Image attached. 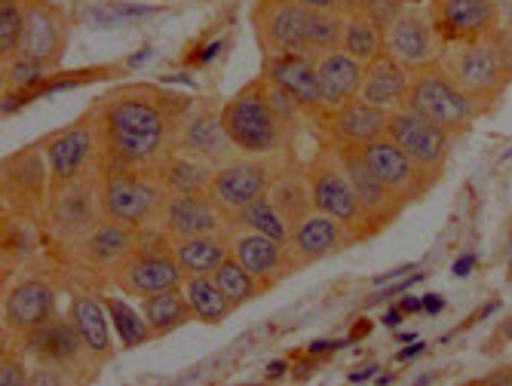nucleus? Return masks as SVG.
Here are the masks:
<instances>
[{
    "label": "nucleus",
    "mask_w": 512,
    "mask_h": 386,
    "mask_svg": "<svg viewBox=\"0 0 512 386\" xmlns=\"http://www.w3.org/2000/svg\"><path fill=\"white\" fill-rule=\"evenodd\" d=\"M503 334H506V341H512V319H509V322L503 325Z\"/></svg>",
    "instance_id": "13d9d810"
},
{
    "label": "nucleus",
    "mask_w": 512,
    "mask_h": 386,
    "mask_svg": "<svg viewBox=\"0 0 512 386\" xmlns=\"http://www.w3.org/2000/svg\"><path fill=\"white\" fill-rule=\"evenodd\" d=\"M283 371H286V365H283V362H273L267 374H270V377H279V374H283Z\"/></svg>",
    "instance_id": "4d7b16f0"
},
{
    "label": "nucleus",
    "mask_w": 512,
    "mask_h": 386,
    "mask_svg": "<svg viewBox=\"0 0 512 386\" xmlns=\"http://www.w3.org/2000/svg\"><path fill=\"white\" fill-rule=\"evenodd\" d=\"M344 224L322 215V212H310L304 221H298L292 227V239H289V249L292 255L301 261V264H310V261H322L335 255L341 246H344Z\"/></svg>",
    "instance_id": "aec40b11"
},
{
    "label": "nucleus",
    "mask_w": 512,
    "mask_h": 386,
    "mask_svg": "<svg viewBox=\"0 0 512 386\" xmlns=\"http://www.w3.org/2000/svg\"><path fill=\"white\" fill-rule=\"evenodd\" d=\"M184 298H188V307L194 313V319L206 322V325H218L227 319V313L234 310L230 301L224 298V292L218 288L215 276H188L184 279Z\"/></svg>",
    "instance_id": "c85d7f7f"
},
{
    "label": "nucleus",
    "mask_w": 512,
    "mask_h": 386,
    "mask_svg": "<svg viewBox=\"0 0 512 386\" xmlns=\"http://www.w3.org/2000/svg\"><path fill=\"white\" fill-rule=\"evenodd\" d=\"M341 50L362 65L375 62L384 53V31L371 22V16L365 10H347L344 13Z\"/></svg>",
    "instance_id": "bb28decb"
},
{
    "label": "nucleus",
    "mask_w": 512,
    "mask_h": 386,
    "mask_svg": "<svg viewBox=\"0 0 512 386\" xmlns=\"http://www.w3.org/2000/svg\"><path fill=\"white\" fill-rule=\"evenodd\" d=\"M417 353H424V344H414V347L402 350V353H399V359L405 362V359H411V356H417Z\"/></svg>",
    "instance_id": "864d4df0"
},
{
    "label": "nucleus",
    "mask_w": 512,
    "mask_h": 386,
    "mask_svg": "<svg viewBox=\"0 0 512 386\" xmlns=\"http://www.w3.org/2000/svg\"><path fill=\"white\" fill-rule=\"evenodd\" d=\"M341 34H344V13H310L307 46L313 56L341 50Z\"/></svg>",
    "instance_id": "c9c22d12"
},
{
    "label": "nucleus",
    "mask_w": 512,
    "mask_h": 386,
    "mask_svg": "<svg viewBox=\"0 0 512 386\" xmlns=\"http://www.w3.org/2000/svg\"><path fill=\"white\" fill-rule=\"evenodd\" d=\"M184 279V270L175 258V249L163 246V236L157 233L154 246L135 243L129 252V261L120 267V285L135 298H154L163 292H172Z\"/></svg>",
    "instance_id": "423d86ee"
},
{
    "label": "nucleus",
    "mask_w": 512,
    "mask_h": 386,
    "mask_svg": "<svg viewBox=\"0 0 512 386\" xmlns=\"http://www.w3.org/2000/svg\"><path fill=\"white\" fill-rule=\"evenodd\" d=\"M135 246V239H132V230L117 224V221H108V224H99L96 230H92L86 236V255L92 261H99V264H111V261H120L126 252H132Z\"/></svg>",
    "instance_id": "72a5a7b5"
},
{
    "label": "nucleus",
    "mask_w": 512,
    "mask_h": 386,
    "mask_svg": "<svg viewBox=\"0 0 512 386\" xmlns=\"http://www.w3.org/2000/svg\"><path fill=\"white\" fill-rule=\"evenodd\" d=\"M402 108L421 114L424 120L445 129L448 135L470 129L482 114V108L448 77V71L439 62L411 71V86Z\"/></svg>",
    "instance_id": "7ed1b4c3"
},
{
    "label": "nucleus",
    "mask_w": 512,
    "mask_h": 386,
    "mask_svg": "<svg viewBox=\"0 0 512 386\" xmlns=\"http://www.w3.org/2000/svg\"><path fill=\"white\" fill-rule=\"evenodd\" d=\"M344 7H347V10H365V7H368V0H344Z\"/></svg>",
    "instance_id": "6e6d98bb"
},
{
    "label": "nucleus",
    "mask_w": 512,
    "mask_h": 386,
    "mask_svg": "<svg viewBox=\"0 0 512 386\" xmlns=\"http://www.w3.org/2000/svg\"><path fill=\"white\" fill-rule=\"evenodd\" d=\"M56 313V295L53 288L40 282V279H28L22 285H16L10 298H7V322L16 331H37L46 322H53Z\"/></svg>",
    "instance_id": "4be33fe9"
},
{
    "label": "nucleus",
    "mask_w": 512,
    "mask_h": 386,
    "mask_svg": "<svg viewBox=\"0 0 512 386\" xmlns=\"http://www.w3.org/2000/svg\"><path fill=\"white\" fill-rule=\"evenodd\" d=\"M89 151H92L89 126H71L62 135H56L50 141V148H46V163H50L53 181L56 184H71L80 175L83 163L89 160Z\"/></svg>",
    "instance_id": "5701e85b"
},
{
    "label": "nucleus",
    "mask_w": 512,
    "mask_h": 386,
    "mask_svg": "<svg viewBox=\"0 0 512 386\" xmlns=\"http://www.w3.org/2000/svg\"><path fill=\"white\" fill-rule=\"evenodd\" d=\"M427 13L442 46L482 40L503 28L497 0H430Z\"/></svg>",
    "instance_id": "0eeeda50"
},
{
    "label": "nucleus",
    "mask_w": 512,
    "mask_h": 386,
    "mask_svg": "<svg viewBox=\"0 0 512 386\" xmlns=\"http://www.w3.org/2000/svg\"><path fill=\"white\" fill-rule=\"evenodd\" d=\"M252 19H255L258 40L264 46V56L267 53H310V46H307L310 10H304L298 0H258Z\"/></svg>",
    "instance_id": "9d476101"
},
{
    "label": "nucleus",
    "mask_w": 512,
    "mask_h": 386,
    "mask_svg": "<svg viewBox=\"0 0 512 386\" xmlns=\"http://www.w3.org/2000/svg\"><path fill=\"white\" fill-rule=\"evenodd\" d=\"M375 371H378V365H375V362H368V368H362V371H353V374H350V380H353V383H359V380H368V377L375 374Z\"/></svg>",
    "instance_id": "3c124183"
},
{
    "label": "nucleus",
    "mask_w": 512,
    "mask_h": 386,
    "mask_svg": "<svg viewBox=\"0 0 512 386\" xmlns=\"http://www.w3.org/2000/svg\"><path fill=\"white\" fill-rule=\"evenodd\" d=\"M25 25V4L22 0H0V56H16Z\"/></svg>",
    "instance_id": "e433bc0d"
},
{
    "label": "nucleus",
    "mask_w": 512,
    "mask_h": 386,
    "mask_svg": "<svg viewBox=\"0 0 512 386\" xmlns=\"http://www.w3.org/2000/svg\"><path fill=\"white\" fill-rule=\"evenodd\" d=\"M402 4H421V0H402Z\"/></svg>",
    "instance_id": "bf43d9fd"
},
{
    "label": "nucleus",
    "mask_w": 512,
    "mask_h": 386,
    "mask_svg": "<svg viewBox=\"0 0 512 386\" xmlns=\"http://www.w3.org/2000/svg\"><path fill=\"white\" fill-rule=\"evenodd\" d=\"M166 187L160 178H148L135 169H111L102 190L105 215L129 230L145 227L154 215L166 209Z\"/></svg>",
    "instance_id": "39448f33"
},
{
    "label": "nucleus",
    "mask_w": 512,
    "mask_h": 386,
    "mask_svg": "<svg viewBox=\"0 0 512 386\" xmlns=\"http://www.w3.org/2000/svg\"><path fill=\"white\" fill-rule=\"evenodd\" d=\"M175 258L184 270V276H215V270L230 258L227 243L215 236H194L175 243Z\"/></svg>",
    "instance_id": "cd10ccee"
},
{
    "label": "nucleus",
    "mask_w": 512,
    "mask_h": 386,
    "mask_svg": "<svg viewBox=\"0 0 512 386\" xmlns=\"http://www.w3.org/2000/svg\"><path fill=\"white\" fill-rule=\"evenodd\" d=\"M31 386H65V377H62V371H56L53 365H40V368L31 374Z\"/></svg>",
    "instance_id": "49530a36"
},
{
    "label": "nucleus",
    "mask_w": 512,
    "mask_h": 386,
    "mask_svg": "<svg viewBox=\"0 0 512 386\" xmlns=\"http://www.w3.org/2000/svg\"><path fill=\"white\" fill-rule=\"evenodd\" d=\"M408 86H411V68H405L393 56L381 53L375 62L365 65V80H362L359 99H365L375 108H384V111H396L405 105Z\"/></svg>",
    "instance_id": "6ab92c4d"
},
{
    "label": "nucleus",
    "mask_w": 512,
    "mask_h": 386,
    "mask_svg": "<svg viewBox=\"0 0 512 386\" xmlns=\"http://www.w3.org/2000/svg\"><path fill=\"white\" fill-rule=\"evenodd\" d=\"M436 62L485 111L512 80V34L500 28L482 40L448 43Z\"/></svg>",
    "instance_id": "f03ea898"
},
{
    "label": "nucleus",
    "mask_w": 512,
    "mask_h": 386,
    "mask_svg": "<svg viewBox=\"0 0 512 386\" xmlns=\"http://www.w3.org/2000/svg\"><path fill=\"white\" fill-rule=\"evenodd\" d=\"M509 261H512V239H509Z\"/></svg>",
    "instance_id": "052dcab7"
},
{
    "label": "nucleus",
    "mask_w": 512,
    "mask_h": 386,
    "mask_svg": "<svg viewBox=\"0 0 512 386\" xmlns=\"http://www.w3.org/2000/svg\"><path fill=\"white\" fill-rule=\"evenodd\" d=\"M338 163L356 193V200L362 206V212L368 218H381L390 221V215L399 209V203L393 200V193L381 184V178L375 175V169L368 166L362 148H353V144H341L338 148Z\"/></svg>",
    "instance_id": "f3484780"
},
{
    "label": "nucleus",
    "mask_w": 512,
    "mask_h": 386,
    "mask_svg": "<svg viewBox=\"0 0 512 386\" xmlns=\"http://www.w3.org/2000/svg\"><path fill=\"white\" fill-rule=\"evenodd\" d=\"M209 163L188 154V157H172L163 169H160V184L166 187V193H209L212 184Z\"/></svg>",
    "instance_id": "c756f323"
},
{
    "label": "nucleus",
    "mask_w": 512,
    "mask_h": 386,
    "mask_svg": "<svg viewBox=\"0 0 512 386\" xmlns=\"http://www.w3.org/2000/svg\"><path fill=\"white\" fill-rule=\"evenodd\" d=\"M402 319H405V313L396 307V310H390V313H387V319H384V322H387V325H396V322H402Z\"/></svg>",
    "instance_id": "5fc2aeb1"
},
{
    "label": "nucleus",
    "mask_w": 512,
    "mask_h": 386,
    "mask_svg": "<svg viewBox=\"0 0 512 386\" xmlns=\"http://www.w3.org/2000/svg\"><path fill=\"white\" fill-rule=\"evenodd\" d=\"M405 7H408V4H402V0H368L365 13L371 16V22H375L381 31H387Z\"/></svg>",
    "instance_id": "c03bdc74"
},
{
    "label": "nucleus",
    "mask_w": 512,
    "mask_h": 386,
    "mask_svg": "<svg viewBox=\"0 0 512 386\" xmlns=\"http://www.w3.org/2000/svg\"><path fill=\"white\" fill-rule=\"evenodd\" d=\"M111 169H135L160 157L166 144V114L145 95H120L102 114Z\"/></svg>",
    "instance_id": "f257e3e1"
},
{
    "label": "nucleus",
    "mask_w": 512,
    "mask_h": 386,
    "mask_svg": "<svg viewBox=\"0 0 512 386\" xmlns=\"http://www.w3.org/2000/svg\"><path fill=\"white\" fill-rule=\"evenodd\" d=\"M191 316L194 313L188 307V298H184V292H178V288L145 298V322L154 334H169V331L181 328Z\"/></svg>",
    "instance_id": "2f4dec72"
},
{
    "label": "nucleus",
    "mask_w": 512,
    "mask_h": 386,
    "mask_svg": "<svg viewBox=\"0 0 512 386\" xmlns=\"http://www.w3.org/2000/svg\"><path fill=\"white\" fill-rule=\"evenodd\" d=\"M142 16H154V7H126V4H117V7H99L92 10L89 19H102L99 25H120V22H135Z\"/></svg>",
    "instance_id": "79ce46f5"
},
{
    "label": "nucleus",
    "mask_w": 512,
    "mask_h": 386,
    "mask_svg": "<svg viewBox=\"0 0 512 386\" xmlns=\"http://www.w3.org/2000/svg\"><path fill=\"white\" fill-rule=\"evenodd\" d=\"M307 193H310L313 212L329 215V218L341 221L344 227H362L368 218L356 200V193H353L341 163L319 160L307 175Z\"/></svg>",
    "instance_id": "f8f14e48"
},
{
    "label": "nucleus",
    "mask_w": 512,
    "mask_h": 386,
    "mask_svg": "<svg viewBox=\"0 0 512 386\" xmlns=\"http://www.w3.org/2000/svg\"><path fill=\"white\" fill-rule=\"evenodd\" d=\"M50 74V68L34 62V59H25V56H13L10 59V68H7V80L13 89L19 92H31L43 83V77Z\"/></svg>",
    "instance_id": "ea45409f"
},
{
    "label": "nucleus",
    "mask_w": 512,
    "mask_h": 386,
    "mask_svg": "<svg viewBox=\"0 0 512 386\" xmlns=\"http://www.w3.org/2000/svg\"><path fill=\"white\" fill-rule=\"evenodd\" d=\"M215 282L224 292V298L230 301V307H243L246 301H252L258 295L261 282L237 261V258H227L218 270H215Z\"/></svg>",
    "instance_id": "f704fd0d"
},
{
    "label": "nucleus",
    "mask_w": 512,
    "mask_h": 386,
    "mask_svg": "<svg viewBox=\"0 0 512 386\" xmlns=\"http://www.w3.org/2000/svg\"><path fill=\"white\" fill-rule=\"evenodd\" d=\"M298 4L310 13H347L344 0H298Z\"/></svg>",
    "instance_id": "de8ad7c7"
},
{
    "label": "nucleus",
    "mask_w": 512,
    "mask_h": 386,
    "mask_svg": "<svg viewBox=\"0 0 512 386\" xmlns=\"http://www.w3.org/2000/svg\"><path fill=\"white\" fill-rule=\"evenodd\" d=\"M316 80H319V92H322V105L335 111L362 92L365 65L356 62L353 56H347L344 50L322 53V56H316Z\"/></svg>",
    "instance_id": "a211bd4d"
},
{
    "label": "nucleus",
    "mask_w": 512,
    "mask_h": 386,
    "mask_svg": "<svg viewBox=\"0 0 512 386\" xmlns=\"http://www.w3.org/2000/svg\"><path fill=\"white\" fill-rule=\"evenodd\" d=\"M65 43H68V28L62 13L53 4H46V0H25V25H22L16 56L53 68L65 53Z\"/></svg>",
    "instance_id": "ddd939ff"
},
{
    "label": "nucleus",
    "mask_w": 512,
    "mask_h": 386,
    "mask_svg": "<svg viewBox=\"0 0 512 386\" xmlns=\"http://www.w3.org/2000/svg\"><path fill=\"white\" fill-rule=\"evenodd\" d=\"M237 221L246 227V230H252V233H261V236H270V239H276V243H283V246H289V239H292V224L286 221V215L276 209V203L267 197L261 200H255L252 206H246L240 215H237Z\"/></svg>",
    "instance_id": "473e14b6"
},
{
    "label": "nucleus",
    "mask_w": 512,
    "mask_h": 386,
    "mask_svg": "<svg viewBox=\"0 0 512 386\" xmlns=\"http://www.w3.org/2000/svg\"><path fill=\"white\" fill-rule=\"evenodd\" d=\"M230 252H234V258L258 282H270L276 276V270L283 267V261H286V246L283 243H276V239L261 236V233H252V230L237 236L234 246H230Z\"/></svg>",
    "instance_id": "393cba45"
},
{
    "label": "nucleus",
    "mask_w": 512,
    "mask_h": 386,
    "mask_svg": "<svg viewBox=\"0 0 512 386\" xmlns=\"http://www.w3.org/2000/svg\"><path fill=\"white\" fill-rule=\"evenodd\" d=\"M184 151L206 160V163H224V157L234 148V141L227 138L221 114H200L191 120V126L184 129Z\"/></svg>",
    "instance_id": "a878e982"
},
{
    "label": "nucleus",
    "mask_w": 512,
    "mask_h": 386,
    "mask_svg": "<svg viewBox=\"0 0 512 386\" xmlns=\"http://www.w3.org/2000/svg\"><path fill=\"white\" fill-rule=\"evenodd\" d=\"M273 203H276V209L286 215V221L295 227L298 221H304L310 212H307V200H304V187L298 184V181H283V184H276V190H273V197H270Z\"/></svg>",
    "instance_id": "58836bf2"
},
{
    "label": "nucleus",
    "mask_w": 512,
    "mask_h": 386,
    "mask_svg": "<svg viewBox=\"0 0 512 386\" xmlns=\"http://www.w3.org/2000/svg\"><path fill=\"white\" fill-rule=\"evenodd\" d=\"M108 307H102L96 298H77L71 307V322L80 331L86 350L108 353L111 350V328H108Z\"/></svg>",
    "instance_id": "7c9ffc66"
},
{
    "label": "nucleus",
    "mask_w": 512,
    "mask_h": 386,
    "mask_svg": "<svg viewBox=\"0 0 512 386\" xmlns=\"http://www.w3.org/2000/svg\"><path fill=\"white\" fill-rule=\"evenodd\" d=\"M387 123H390V111L368 105L359 95L332 111V129L338 141L353 144V148H365V144H371L375 138H384Z\"/></svg>",
    "instance_id": "412c9836"
},
{
    "label": "nucleus",
    "mask_w": 512,
    "mask_h": 386,
    "mask_svg": "<svg viewBox=\"0 0 512 386\" xmlns=\"http://www.w3.org/2000/svg\"><path fill=\"white\" fill-rule=\"evenodd\" d=\"M384 53L411 71L436 62L442 53V40L430 22V13L417 4H408L396 16V22L384 31Z\"/></svg>",
    "instance_id": "1a4fd4ad"
},
{
    "label": "nucleus",
    "mask_w": 512,
    "mask_h": 386,
    "mask_svg": "<svg viewBox=\"0 0 512 386\" xmlns=\"http://www.w3.org/2000/svg\"><path fill=\"white\" fill-rule=\"evenodd\" d=\"M105 307H108V313H111V319H114V325L120 331V341L126 347H138V344L148 341V334H151L148 322H142V316H135V310L129 304H123L117 298H108Z\"/></svg>",
    "instance_id": "4c0bfd02"
},
{
    "label": "nucleus",
    "mask_w": 512,
    "mask_h": 386,
    "mask_svg": "<svg viewBox=\"0 0 512 386\" xmlns=\"http://www.w3.org/2000/svg\"><path fill=\"white\" fill-rule=\"evenodd\" d=\"M264 80L283 86L304 111H319L322 92L316 80V56L310 53H267L264 56Z\"/></svg>",
    "instance_id": "2eb2a0df"
},
{
    "label": "nucleus",
    "mask_w": 512,
    "mask_h": 386,
    "mask_svg": "<svg viewBox=\"0 0 512 386\" xmlns=\"http://www.w3.org/2000/svg\"><path fill=\"white\" fill-rule=\"evenodd\" d=\"M512 383V374H500V377H491V380H476V383H467V386H509Z\"/></svg>",
    "instance_id": "09e8293b"
},
{
    "label": "nucleus",
    "mask_w": 512,
    "mask_h": 386,
    "mask_svg": "<svg viewBox=\"0 0 512 386\" xmlns=\"http://www.w3.org/2000/svg\"><path fill=\"white\" fill-rule=\"evenodd\" d=\"M221 123L227 138L234 141V148L252 157L276 151L279 141H283V126H279V120L267 105L264 80H255L252 86L240 89L221 108Z\"/></svg>",
    "instance_id": "20e7f679"
},
{
    "label": "nucleus",
    "mask_w": 512,
    "mask_h": 386,
    "mask_svg": "<svg viewBox=\"0 0 512 386\" xmlns=\"http://www.w3.org/2000/svg\"><path fill=\"white\" fill-rule=\"evenodd\" d=\"M270 184V172L258 160H237V163H221L212 175L209 197L218 203L221 212L240 215L246 206L261 200Z\"/></svg>",
    "instance_id": "4468645a"
},
{
    "label": "nucleus",
    "mask_w": 512,
    "mask_h": 386,
    "mask_svg": "<svg viewBox=\"0 0 512 386\" xmlns=\"http://www.w3.org/2000/svg\"><path fill=\"white\" fill-rule=\"evenodd\" d=\"M442 310V298H424V313H439Z\"/></svg>",
    "instance_id": "603ef678"
},
{
    "label": "nucleus",
    "mask_w": 512,
    "mask_h": 386,
    "mask_svg": "<svg viewBox=\"0 0 512 386\" xmlns=\"http://www.w3.org/2000/svg\"><path fill=\"white\" fill-rule=\"evenodd\" d=\"M264 80V77H261ZM264 95H267V105H270V111H273V117L279 120V126L283 129H289L298 117H301V105L295 102V95H289L283 86H276V83H270V80H264Z\"/></svg>",
    "instance_id": "a19ab883"
},
{
    "label": "nucleus",
    "mask_w": 512,
    "mask_h": 386,
    "mask_svg": "<svg viewBox=\"0 0 512 386\" xmlns=\"http://www.w3.org/2000/svg\"><path fill=\"white\" fill-rule=\"evenodd\" d=\"M163 224L175 243L194 236H215L221 230V209L209 193H172L163 209Z\"/></svg>",
    "instance_id": "dca6fc26"
},
{
    "label": "nucleus",
    "mask_w": 512,
    "mask_h": 386,
    "mask_svg": "<svg viewBox=\"0 0 512 386\" xmlns=\"http://www.w3.org/2000/svg\"><path fill=\"white\" fill-rule=\"evenodd\" d=\"M37 359H43L46 365H68L80 356V350L86 347L80 331L74 328V322H62L53 319L46 322L43 328L28 334V344H25Z\"/></svg>",
    "instance_id": "b1692460"
},
{
    "label": "nucleus",
    "mask_w": 512,
    "mask_h": 386,
    "mask_svg": "<svg viewBox=\"0 0 512 386\" xmlns=\"http://www.w3.org/2000/svg\"><path fill=\"white\" fill-rule=\"evenodd\" d=\"M0 386H31V380L25 377L22 365L19 362H7L4 359V368H0Z\"/></svg>",
    "instance_id": "a18cd8bd"
},
{
    "label": "nucleus",
    "mask_w": 512,
    "mask_h": 386,
    "mask_svg": "<svg viewBox=\"0 0 512 386\" xmlns=\"http://www.w3.org/2000/svg\"><path fill=\"white\" fill-rule=\"evenodd\" d=\"M387 135L399 144V148L421 166L427 175H439L442 166L448 163V148H451V135L439 129L436 123L424 120L421 114H414L408 108L390 111Z\"/></svg>",
    "instance_id": "6e6552de"
},
{
    "label": "nucleus",
    "mask_w": 512,
    "mask_h": 386,
    "mask_svg": "<svg viewBox=\"0 0 512 386\" xmlns=\"http://www.w3.org/2000/svg\"><path fill=\"white\" fill-rule=\"evenodd\" d=\"M399 310L408 316V313H417V310H424V301H417V298H405L402 304H399Z\"/></svg>",
    "instance_id": "8fccbe9b"
},
{
    "label": "nucleus",
    "mask_w": 512,
    "mask_h": 386,
    "mask_svg": "<svg viewBox=\"0 0 512 386\" xmlns=\"http://www.w3.org/2000/svg\"><path fill=\"white\" fill-rule=\"evenodd\" d=\"M86 203H89L86 197H80V200L71 197V200L59 209V221H62L65 230H77V227L83 230L86 224H92V209H89Z\"/></svg>",
    "instance_id": "37998d69"
},
{
    "label": "nucleus",
    "mask_w": 512,
    "mask_h": 386,
    "mask_svg": "<svg viewBox=\"0 0 512 386\" xmlns=\"http://www.w3.org/2000/svg\"><path fill=\"white\" fill-rule=\"evenodd\" d=\"M362 154H365L368 166L375 169V175L381 178V184L393 193L396 203L421 197L433 181V175H427L421 166H417L390 135L365 144Z\"/></svg>",
    "instance_id": "9b49d317"
}]
</instances>
